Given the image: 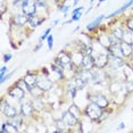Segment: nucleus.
Instances as JSON below:
<instances>
[{
  "label": "nucleus",
  "instance_id": "e433bc0d",
  "mask_svg": "<svg viewBox=\"0 0 133 133\" xmlns=\"http://www.w3.org/2000/svg\"><path fill=\"white\" fill-rule=\"evenodd\" d=\"M7 71H8V68L6 67V66H2V67H1V71H0V77L5 76V74L7 73Z\"/></svg>",
  "mask_w": 133,
  "mask_h": 133
},
{
  "label": "nucleus",
  "instance_id": "1a4fd4ad",
  "mask_svg": "<svg viewBox=\"0 0 133 133\" xmlns=\"http://www.w3.org/2000/svg\"><path fill=\"white\" fill-rule=\"evenodd\" d=\"M82 68L83 69H91L95 65V57H93L92 54H85L83 55L82 58Z\"/></svg>",
  "mask_w": 133,
  "mask_h": 133
},
{
  "label": "nucleus",
  "instance_id": "4468645a",
  "mask_svg": "<svg viewBox=\"0 0 133 133\" xmlns=\"http://www.w3.org/2000/svg\"><path fill=\"white\" fill-rule=\"evenodd\" d=\"M107 51H108V54H109L110 56H114V57H122V58L124 57L122 50H121L119 43H117V44H111V46L107 49Z\"/></svg>",
  "mask_w": 133,
  "mask_h": 133
},
{
  "label": "nucleus",
  "instance_id": "a18cd8bd",
  "mask_svg": "<svg viewBox=\"0 0 133 133\" xmlns=\"http://www.w3.org/2000/svg\"><path fill=\"white\" fill-rule=\"evenodd\" d=\"M104 1H106V0H99V4H100V2H104Z\"/></svg>",
  "mask_w": 133,
  "mask_h": 133
},
{
  "label": "nucleus",
  "instance_id": "bb28decb",
  "mask_svg": "<svg viewBox=\"0 0 133 133\" xmlns=\"http://www.w3.org/2000/svg\"><path fill=\"white\" fill-rule=\"evenodd\" d=\"M113 34L115 35V37H117L121 41H122V38H123V33H124V30H122L121 28H116V29H114L113 30Z\"/></svg>",
  "mask_w": 133,
  "mask_h": 133
},
{
  "label": "nucleus",
  "instance_id": "f3484780",
  "mask_svg": "<svg viewBox=\"0 0 133 133\" xmlns=\"http://www.w3.org/2000/svg\"><path fill=\"white\" fill-rule=\"evenodd\" d=\"M132 5H133V0H129V1L126 2V4H124V5H123L121 8H118V9H116L115 11H113V13L109 14V15H108V16H106V17H107V18H113V17H115V16H116V15L122 14L124 10H126V9H128V8L130 7V6H132Z\"/></svg>",
  "mask_w": 133,
  "mask_h": 133
},
{
  "label": "nucleus",
  "instance_id": "a19ab883",
  "mask_svg": "<svg viewBox=\"0 0 133 133\" xmlns=\"http://www.w3.org/2000/svg\"><path fill=\"white\" fill-rule=\"evenodd\" d=\"M124 128H125V124H124L123 122H122V123H119V129H121V130H123Z\"/></svg>",
  "mask_w": 133,
  "mask_h": 133
},
{
  "label": "nucleus",
  "instance_id": "ddd939ff",
  "mask_svg": "<svg viewBox=\"0 0 133 133\" xmlns=\"http://www.w3.org/2000/svg\"><path fill=\"white\" fill-rule=\"evenodd\" d=\"M29 21H30V16H28V15H25V14H18L14 17V23H15V25H17V26L26 25V23H29Z\"/></svg>",
  "mask_w": 133,
  "mask_h": 133
},
{
  "label": "nucleus",
  "instance_id": "dca6fc26",
  "mask_svg": "<svg viewBox=\"0 0 133 133\" xmlns=\"http://www.w3.org/2000/svg\"><path fill=\"white\" fill-rule=\"evenodd\" d=\"M22 115H23V114H22ZM22 115H18V114H17V115H15V116H13V117H9V118H8V121H7V123L18 129V126H21V125L23 124V116H22Z\"/></svg>",
  "mask_w": 133,
  "mask_h": 133
},
{
  "label": "nucleus",
  "instance_id": "f03ea898",
  "mask_svg": "<svg viewBox=\"0 0 133 133\" xmlns=\"http://www.w3.org/2000/svg\"><path fill=\"white\" fill-rule=\"evenodd\" d=\"M55 64L62 66L63 68H71V66H73V60H72V56L68 55L65 51H60L58 56L55 59Z\"/></svg>",
  "mask_w": 133,
  "mask_h": 133
},
{
  "label": "nucleus",
  "instance_id": "72a5a7b5",
  "mask_svg": "<svg viewBox=\"0 0 133 133\" xmlns=\"http://www.w3.org/2000/svg\"><path fill=\"white\" fill-rule=\"evenodd\" d=\"M35 2H37L38 7H41V8H46V6H47L44 0H35Z\"/></svg>",
  "mask_w": 133,
  "mask_h": 133
},
{
  "label": "nucleus",
  "instance_id": "f257e3e1",
  "mask_svg": "<svg viewBox=\"0 0 133 133\" xmlns=\"http://www.w3.org/2000/svg\"><path fill=\"white\" fill-rule=\"evenodd\" d=\"M84 114L85 116H88L90 119L92 121H98L104 114V109L101 107H99L95 102H90L89 105L85 107V110H84Z\"/></svg>",
  "mask_w": 133,
  "mask_h": 133
},
{
  "label": "nucleus",
  "instance_id": "7ed1b4c3",
  "mask_svg": "<svg viewBox=\"0 0 133 133\" xmlns=\"http://www.w3.org/2000/svg\"><path fill=\"white\" fill-rule=\"evenodd\" d=\"M37 8H38V5L35 2V0H24L23 6H22V11L23 14L31 17L37 14Z\"/></svg>",
  "mask_w": 133,
  "mask_h": 133
},
{
  "label": "nucleus",
  "instance_id": "39448f33",
  "mask_svg": "<svg viewBox=\"0 0 133 133\" xmlns=\"http://www.w3.org/2000/svg\"><path fill=\"white\" fill-rule=\"evenodd\" d=\"M90 100L97 104L99 107H101L102 109H106L108 107V105H109L108 99L104 95H101V93H93V95L90 96Z\"/></svg>",
  "mask_w": 133,
  "mask_h": 133
},
{
  "label": "nucleus",
  "instance_id": "de8ad7c7",
  "mask_svg": "<svg viewBox=\"0 0 133 133\" xmlns=\"http://www.w3.org/2000/svg\"><path fill=\"white\" fill-rule=\"evenodd\" d=\"M92 1H93V0H91V2H92Z\"/></svg>",
  "mask_w": 133,
  "mask_h": 133
},
{
  "label": "nucleus",
  "instance_id": "c9c22d12",
  "mask_svg": "<svg viewBox=\"0 0 133 133\" xmlns=\"http://www.w3.org/2000/svg\"><path fill=\"white\" fill-rule=\"evenodd\" d=\"M59 9H60V11H63V13H64V14L66 15V13H67V11L69 10V6L64 5V6H62V7H60Z\"/></svg>",
  "mask_w": 133,
  "mask_h": 133
},
{
  "label": "nucleus",
  "instance_id": "0eeeda50",
  "mask_svg": "<svg viewBox=\"0 0 133 133\" xmlns=\"http://www.w3.org/2000/svg\"><path fill=\"white\" fill-rule=\"evenodd\" d=\"M8 96L16 99V100H23V98L25 97V90L16 84L15 87L10 88V90L8 91Z\"/></svg>",
  "mask_w": 133,
  "mask_h": 133
},
{
  "label": "nucleus",
  "instance_id": "b1692460",
  "mask_svg": "<svg viewBox=\"0 0 133 133\" xmlns=\"http://www.w3.org/2000/svg\"><path fill=\"white\" fill-rule=\"evenodd\" d=\"M122 41H125L128 43H133V31L131 30H124V33H123V38H122Z\"/></svg>",
  "mask_w": 133,
  "mask_h": 133
},
{
  "label": "nucleus",
  "instance_id": "9b49d317",
  "mask_svg": "<svg viewBox=\"0 0 133 133\" xmlns=\"http://www.w3.org/2000/svg\"><path fill=\"white\" fill-rule=\"evenodd\" d=\"M121 46V50L123 52V56L125 58H130L132 55H133V48H132V44L131 43H128L125 41H121L119 43Z\"/></svg>",
  "mask_w": 133,
  "mask_h": 133
},
{
  "label": "nucleus",
  "instance_id": "aec40b11",
  "mask_svg": "<svg viewBox=\"0 0 133 133\" xmlns=\"http://www.w3.org/2000/svg\"><path fill=\"white\" fill-rule=\"evenodd\" d=\"M109 63L114 68H119V67H122V66H124V64H125L122 57H114V56H110V62Z\"/></svg>",
  "mask_w": 133,
  "mask_h": 133
},
{
  "label": "nucleus",
  "instance_id": "f8f14e48",
  "mask_svg": "<svg viewBox=\"0 0 133 133\" xmlns=\"http://www.w3.org/2000/svg\"><path fill=\"white\" fill-rule=\"evenodd\" d=\"M24 81H25V83L28 84V87L30 88V91L33 89V88L37 87V83H38V76L32 73H28L25 75V77H24Z\"/></svg>",
  "mask_w": 133,
  "mask_h": 133
},
{
  "label": "nucleus",
  "instance_id": "c85d7f7f",
  "mask_svg": "<svg viewBox=\"0 0 133 133\" xmlns=\"http://www.w3.org/2000/svg\"><path fill=\"white\" fill-rule=\"evenodd\" d=\"M51 32V28H48L47 30H46V31H44L43 32V34H42L41 35V37H40V41H43V40H46V39L48 38V37H49V33Z\"/></svg>",
  "mask_w": 133,
  "mask_h": 133
},
{
  "label": "nucleus",
  "instance_id": "2eb2a0df",
  "mask_svg": "<svg viewBox=\"0 0 133 133\" xmlns=\"http://www.w3.org/2000/svg\"><path fill=\"white\" fill-rule=\"evenodd\" d=\"M71 85L74 87L76 90H82L83 88L87 85V82L80 76V75H77L76 77H74L73 80L71 81Z\"/></svg>",
  "mask_w": 133,
  "mask_h": 133
},
{
  "label": "nucleus",
  "instance_id": "4c0bfd02",
  "mask_svg": "<svg viewBox=\"0 0 133 133\" xmlns=\"http://www.w3.org/2000/svg\"><path fill=\"white\" fill-rule=\"evenodd\" d=\"M11 57H13V56H11V54H5V55H4V62L5 63L9 62V60L11 59Z\"/></svg>",
  "mask_w": 133,
  "mask_h": 133
},
{
  "label": "nucleus",
  "instance_id": "a211bd4d",
  "mask_svg": "<svg viewBox=\"0 0 133 133\" xmlns=\"http://www.w3.org/2000/svg\"><path fill=\"white\" fill-rule=\"evenodd\" d=\"M98 42L101 47L108 49L110 46H111V42H110V38H109V34H100L98 38Z\"/></svg>",
  "mask_w": 133,
  "mask_h": 133
},
{
  "label": "nucleus",
  "instance_id": "423d86ee",
  "mask_svg": "<svg viewBox=\"0 0 133 133\" xmlns=\"http://www.w3.org/2000/svg\"><path fill=\"white\" fill-rule=\"evenodd\" d=\"M54 85V83H52V81L50 80L48 76H40V77H38V83H37V87L39 88L40 90H42V91H49V90L52 88Z\"/></svg>",
  "mask_w": 133,
  "mask_h": 133
},
{
  "label": "nucleus",
  "instance_id": "4be33fe9",
  "mask_svg": "<svg viewBox=\"0 0 133 133\" xmlns=\"http://www.w3.org/2000/svg\"><path fill=\"white\" fill-rule=\"evenodd\" d=\"M82 11H83V7L81 6V7H77L73 9V16H72V22H77V21L81 19V16H82Z\"/></svg>",
  "mask_w": 133,
  "mask_h": 133
},
{
  "label": "nucleus",
  "instance_id": "a878e982",
  "mask_svg": "<svg viewBox=\"0 0 133 133\" xmlns=\"http://www.w3.org/2000/svg\"><path fill=\"white\" fill-rule=\"evenodd\" d=\"M55 124H56V128H57V129H59L62 132H63V131H65L66 128H67V125H66V123L64 122V119H63V118L57 119L56 122H55Z\"/></svg>",
  "mask_w": 133,
  "mask_h": 133
},
{
  "label": "nucleus",
  "instance_id": "6ab92c4d",
  "mask_svg": "<svg viewBox=\"0 0 133 133\" xmlns=\"http://www.w3.org/2000/svg\"><path fill=\"white\" fill-rule=\"evenodd\" d=\"M2 113L5 114V116L7 117V118H9V117H13V116H15V115H17V109L14 107V106L7 104V105L5 106Z\"/></svg>",
  "mask_w": 133,
  "mask_h": 133
},
{
  "label": "nucleus",
  "instance_id": "49530a36",
  "mask_svg": "<svg viewBox=\"0 0 133 133\" xmlns=\"http://www.w3.org/2000/svg\"><path fill=\"white\" fill-rule=\"evenodd\" d=\"M132 48H133V43H132Z\"/></svg>",
  "mask_w": 133,
  "mask_h": 133
},
{
  "label": "nucleus",
  "instance_id": "7c9ffc66",
  "mask_svg": "<svg viewBox=\"0 0 133 133\" xmlns=\"http://www.w3.org/2000/svg\"><path fill=\"white\" fill-rule=\"evenodd\" d=\"M23 2H24V0H14L13 5H14V7H15V8H21V9H22Z\"/></svg>",
  "mask_w": 133,
  "mask_h": 133
},
{
  "label": "nucleus",
  "instance_id": "c03bdc74",
  "mask_svg": "<svg viewBox=\"0 0 133 133\" xmlns=\"http://www.w3.org/2000/svg\"><path fill=\"white\" fill-rule=\"evenodd\" d=\"M131 62H132V64H133V55L131 56Z\"/></svg>",
  "mask_w": 133,
  "mask_h": 133
},
{
  "label": "nucleus",
  "instance_id": "c756f323",
  "mask_svg": "<svg viewBox=\"0 0 133 133\" xmlns=\"http://www.w3.org/2000/svg\"><path fill=\"white\" fill-rule=\"evenodd\" d=\"M17 85H19L22 89H24V90H28V91H30V88L28 87V84L25 83V81H24V78L23 80H21L18 83H17Z\"/></svg>",
  "mask_w": 133,
  "mask_h": 133
},
{
  "label": "nucleus",
  "instance_id": "ea45409f",
  "mask_svg": "<svg viewBox=\"0 0 133 133\" xmlns=\"http://www.w3.org/2000/svg\"><path fill=\"white\" fill-rule=\"evenodd\" d=\"M41 42H42V41H40V42H39L38 47H35V51H38V50H39V49H40V48L42 47V43H41Z\"/></svg>",
  "mask_w": 133,
  "mask_h": 133
},
{
  "label": "nucleus",
  "instance_id": "79ce46f5",
  "mask_svg": "<svg viewBox=\"0 0 133 133\" xmlns=\"http://www.w3.org/2000/svg\"><path fill=\"white\" fill-rule=\"evenodd\" d=\"M78 1H80V0H74V6H76L78 4Z\"/></svg>",
  "mask_w": 133,
  "mask_h": 133
},
{
  "label": "nucleus",
  "instance_id": "473e14b6",
  "mask_svg": "<svg viewBox=\"0 0 133 133\" xmlns=\"http://www.w3.org/2000/svg\"><path fill=\"white\" fill-rule=\"evenodd\" d=\"M126 28L129 30H131V31H133V17L128 19V22H126Z\"/></svg>",
  "mask_w": 133,
  "mask_h": 133
},
{
  "label": "nucleus",
  "instance_id": "20e7f679",
  "mask_svg": "<svg viewBox=\"0 0 133 133\" xmlns=\"http://www.w3.org/2000/svg\"><path fill=\"white\" fill-rule=\"evenodd\" d=\"M95 57V65L98 68H104L105 66H107L108 62H109V57L110 55L107 52H98Z\"/></svg>",
  "mask_w": 133,
  "mask_h": 133
},
{
  "label": "nucleus",
  "instance_id": "5701e85b",
  "mask_svg": "<svg viewBox=\"0 0 133 133\" xmlns=\"http://www.w3.org/2000/svg\"><path fill=\"white\" fill-rule=\"evenodd\" d=\"M43 21H44V18H39V16H37V15H33V16L30 17L29 23H30V25H31L32 28H37V26L41 25Z\"/></svg>",
  "mask_w": 133,
  "mask_h": 133
},
{
  "label": "nucleus",
  "instance_id": "393cba45",
  "mask_svg": "<svg viewBox=\"0 0 133 133\" xmlns=\"http://www.w3.org/2000/svg\"><path fill=\"white\" fill-rule=\"evenodd\" d=\"M68 110L71 111V113L73 114L75 117H77V118H80V117H81V115H82V111H81V109H80V108H78V107H77V106L75 105V104H73V105H71V106H69Z\"/></svg>",
  "mask_w": 133,
  "mask_h": 133
},
{
  "label": "nucleus",
  "instance_id": "412c9836",
  "mask_svg": "<svg viewBox=\"0 0 133 133\" xmlns=\"http://www.w3.org/2000/svg\"><path fill=\"white\" fill-rule=\"evenodd\" d=\"M105 18V15H100V16H98L97 18L93 21V22H91L90 24H88V26H87V30H89V31H91V30L93 29H96V28H98L99 25H100V23H101V21Z\"/></svg>",
  "mask_w": 133,
  "mask_h": 133
},
{
  "label": "nucleus",
  "instance_id": "2f4dec72",
  "mask_svg": "<svg viewBox=\"0 0 133 133\" xmlns=\"http://www.w3.org/2000/svg\"><path fill=\"white\" fill-rule=\"evenodd\" d=\"M47 41H48V49L51 50L52 49V42H54V37L52 35H49L47 38Z\"/></svg>",
  "mask_w": 133,
  "mask_h": 133
},
{
  "label": "nucleus",
  "instance_id": "cd10ccee",
  "mask_svg": "<svg viewBox=\"0 0 133 133\" xmlns=\"http://www.w3.org/2000/svg\"><path fill=\"white\" fill-rule=\"evenodd\" d=\"M125 90H126V93H131L133 91V81H128L126 82Z\"/></svg>",
  "mask_w": 133,
  "mask_h": 133
},
{
  "label": "nucleus",
  "instance_id": "58836bf2",
  "mask_svg": "<svg viewBox=\"0 0 133 133\" xmlns=\"http://www.w3.org/2000/svg\"><path fill=\"white\" fill-rule=\"evenodd\" d=\"M6 10V4H5V0H1V15L5 13Z\"/></svg>",
  "mask_w": 133,
  "mask_h": 133
},
{
  "label": "nucleus",
  "instance_id": "37998d69",
  "mask_svg": "<svg viewBox=\"0 0 133 133\" xmlns=\"http://www.w3.org/2000/svg\"><path fill=\"white\" fill-rule=\"evenodd\" d=\"M56 24H58V19H56L55 22H54V25H56Z\"/></svg>",
  "mask_w": 133,
  "mask_h": 133
},
{
  "label": "nucleus",
  "instance_id": "9d476101",
  "mask_svg": "<svg viewBox=\"0 0 133 133\" xmlns=\"http://www.w3.org/2000/svg\"><path fill=\"white\" fill-rule=\"evenodd\" d=\"M34 106H33V104L31 101H25L22 104V107H21V113L23 114V116L25 117H29L31 116V115L33 114V110H34Z\"/></svg>",
  "mask_w": 133,
  "mask_h": 133
},
{
  "label": "nucleus",
  "instance_id": "f704fd0d",
  "mask_svg": "<svg viewBox=\"0 0 133 133\" xmlns=\"http://www.w3.org/2000/svg\"><path fill=\"white\" fill-rule=\"evenodd\" d=\"M13 74H14V71L11 72L10 74H7V75H5V76H2V77H1V81H0V82H1V83H5L6 81L9 80V78L11 77V75H13Z\"/></svg>",
  "mask_w": 133,
  "mask_h": 133
},
{
  "label": "nucleus",
  "instance_id": "6e6552de",
  "mask_svg": "<svg viewBox=\"0 0 133 133\" xmlns=\"http://www.w3.org/2000/svg\"><path fill=\"white\" fill-rule=\"evenodd\" d=\"M62 118L64 119V122L66 123L67 128H73V126H75L78 123V118L77 117H75L69 110H66V111L63 113Z\"/></svg>",
  "mask_w": 133,
  "mask_h": 133
}]
</instances>
